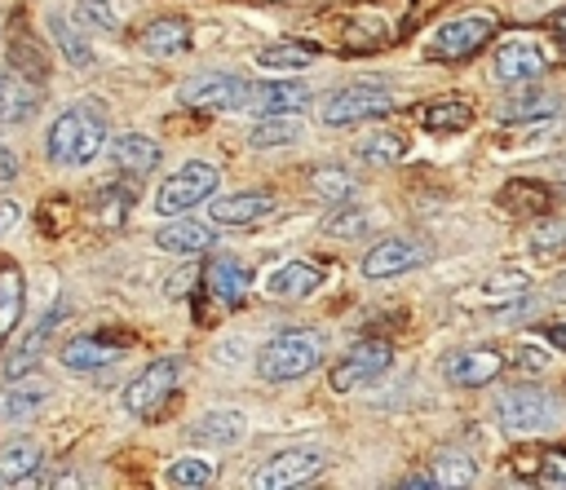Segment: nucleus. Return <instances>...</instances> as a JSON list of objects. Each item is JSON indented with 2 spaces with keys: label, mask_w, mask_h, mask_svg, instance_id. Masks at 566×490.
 <instances>
[{
  "label": "nucleus",
  "mask_w": 566,
  "mask_h": 490,
  "mask_svg": "<svg viewBox=\"0 0 566 490\" xmlns=\"http://www.w3.org/2000/svg\"><path fill=\"white\" fill-rule=\"evenodd\" d=\"M45 147H49V160L62 164V168H84L89 160H97L102 147H106V115H102V106H93V102L67 106L54 119Z\"/></svg>",
  "instance_id": "nucleus-1"
},
{
  "label": "nucleus",
  "mask_w": 566,
  "mask_h": 490,
  "mask_svg": "<svg viewBox=\"0 0 566 490\" xmlns=\"http://www.w3.org/2000/svg\"><path fill=\"white\" fill-rule=\"evenodd\" d=\"M323 358V345L310 336V331H284L275 340L262 345L257 353V376L266 385H288V381H301L310 376Z\"/></svg>",
  "instance_id": "nucleus-2"
},
{
  "label": "nucleus",
  "mask_w": 566,
  "mask_h": 490,
  "mask_svg": "<svg viewBox=\"0 0 566 490\" xmlns=\"http://www.w3.org/2000/svg\"><path fill=\"white\" fill-rule=\"evenodd\" d=\"M394 110V93L381 84V80H359V84H346L319 102V119L327 129H342V125H355V119H372V115H385Z\"/></svg>",
  "instance_id": "nucleus-3"
},
{
  "label": "nucleus",
  "mask_w": 566,
  "mask_h": 490,
  "mask_svg": "<svg viewBox=\"0 0 566 490\" xmlns=\"http://www.w3.org/2000/svg\"><path fill=\"white\" fill-rule=\"evenodd\" d=\"M217 182H221V177H217V168H212V164L190 160V164H182V168L160 186V195H155V212H160V217H182V212L199 208L204 199H212Z\"/></svg>",
  "instance_id": "nucleus-4"
},
{
  "label": "nucleus",
  "mask_w": 566,
  "mask_h": 490,
  "mask_svg": "<svg viewBox=\"0 0 566 490\" xmlns=\"http://www.w3.org/2000/svg\"><path fill=\"white\" fill-rule=\"evenodd\" d=\"M390 366H394V349L385 340H359L342 362L332 366V389L336 394L368 389V385H377L390 372Z\"/></svg>",
  "instance_id": "nucleus-5"
},
{
  "label": "nucleus",
  "mask_w": 566,
  "mask_h": 490,
  "mask_svg": "<svg viewBox=\"0 0 566 490\" xmlns=\"http://www.w3.org/2000/svg\"><path fill=\"white\" fill-rule=\"evenodd\" d=\"M253 89L231 75V71H208V75H190L182 89H177V102L190 106V110H240L249 106Z\"/></svg>",
  "instance_id": "nucleus-6"
},
{
  "label": "nucleus",
  "mask_w": 566,
  "mask_h": 490,
  "mask_svg": "<svg viewBox=\"0 0 566 490\" xmlns=\"http://www.w3.org/2000/svg\"><path fill=\"white\" fill-rule=\"evenodd\" d=\"M177 381H182V358H160V362L142 366V376H134L125 385V411L155 416L169 402V394L177 389Z\"/></svg>",
  "instance_id": "nucleus-7"
},
{
  "label": "nucleus",
  "mask_w": 566,
  "mask_h": 490,
  "mask_svg": "<svg viewBox=\"0 0 566 490\" xmlns=\"http://www.w3.org/2000/svg\"><path fill=\"white\" fill-rule=\"evenodd\" d=\"M496 420H500L509 433H544V429L553 424V398H548L544 389L518 385V389L500 394Z\"/></svg>",
  "instance_id": "nucleus-8"
},
{
  "label": "nucleus",
  "mask_w": 566,
  "mask_h": 490,
  "mask_svg": "<svg viewBox=\"0 0 566 490\" xmlns=\"http://www.w3.org/2000/svg\"><path fill=\"white\" fill-rule=\"evenodd\" d=\"M492 36H496V23H492V19H457V23H442V27L434 32V40H429V58H442V62L470 58V54H478Z\"/></svg>",
  "instance_id": "nucleus-9"
},
{
  "label": "nucleus",
  "mask_w": 566,
  "mask_h": 490,
  "mask_svg": "<svg viewBox=\"0 0 566 490\" xmlns=\"http://www.w3.org/2000/svg\"><path fill=\"white\" fill-rule=\"evenodd\" d=\"M425 261H429L425 243H416V238H385L359 261V270H363V279H394V275H407V270H416Z\"/></svg>",
  "instance_id": "nucleus-10"
},
{
  "label": "nucleus",
  "mask_w": 566,
  "mask_h": 490,
  "mask_svg": "<svg viewBox=\"0 0 566 490\" xmlns=\"http://www.w3.org/2000/svg\"><path fill=\"white\" fill-rule=\"evenodd\" d=\"M319 472H323V455H314V451H284V455H275V459H266L257 468L253 486L257 490H288V486L314 481Z\"/></svg>",
  "instance_id": "nucleus-11"
},
{
  "label": "nucleus",
  "mask_w": 566,
  "mask_h": 490,
  "mask_svg": "<svg viewBox=\"0 0 566 490\" xmlns=\"http://www.w3.org/2000/svg\"><path fill=\"white\" fill-rule=\"evenodd\" d=\"M500 372H505V353L500 349H465V353H457L447 362V381L461 385V389L492 385Z\"/></svg>",
  "instance_id": "nucleus-12"
},
{
  "label": "nucleus",
  "mask_w": 566,
  "mask_h": 490,
  "mask_svg": "<svg viewBox=\"0 0 566 490\" xmlns=\"http://www.w3.org/2000/svg\"><path fill=\"white\" fill-rule=\"evenodd\" d=\"M327 283V270L323 266H310V261H284L270 279H266V292L279 296V301H301L310 292H319Z\"/></svg>",
  "instance_id": "nucleus-13"
},
{
  "label": "nucleus",
  "mask_w": 566,
  "mask_h": 490,
  "mask_svg": "<svg viewBox=\"0 0 566 490\" xmlns=\"http://www.w3.org/2000/svg\"><path fill=\"white\" fill-rule=\"evenodd\" d=\"M275 212V195L266 190H244V195H221L212 199V221L217 225H253Z\"/></svg>",
  "instance_id": "nucleus-14"
},
{
  "label": "nucleus",
  "mask_w": 566,
  "mask_h": 490,
  "mask_svg": "<svg viewBox=\"0 0 566 490\" xmlns=\"http://www.w3.org/2000/svg\"><path fill=\"white\" fill-rule=\"evenodd\" d=\"M208 292L221 301V305H240L249 292H253V266L235 261V257H217L208 266Z\"/></svg>",
  "instance_id": "nucleus-15"
},
{
  "label": "nucleus",
  "mask_w": 566,
  "mask_h": 490,
  "mask_svg": "<svg viewBox=\"0 0 566 490\" xmlns=\"http://www.w3.org/2000/svg\"><path fill=\"white\" fill-rule=\"evenodd\" d=\"M41 106L36 84H27V75L19 71H0V125H23Z\"/></svg>",
  "instance_id": "nucleus-16"
},
{
  "label": "nucleus",
  "mask_w": 566,
  "mask_h": 490,
  "mask_svg": "<svg viewBox=\"0 0 566 490\" xmlns=\"http://www.w3.org/2000/svg\"><path fill=\"white\" fill-rule=\"evenodd\" d=\"M212 221H173V225H160L155 243L164 253H177V257H195V253H208L212 248Z\"/></svg>",
  "instance_id": "nucleus-17"
},
{
  "label": "nucleus",
  "mask_w": 566,
  "mask_h": 490,
  "mask_svg": "<svg viewBox=\"0 0 566 490\" xmlns=\"http://www.w3.org/2000/svg\"><path fill=\"white\" fill-rule=\"evenodd\" d=\"M125 353V345H106L97 336H76L62 345V366L67 372H102Z\"/></svg>",
  "instance_id": "nucleus-18"
},
{
  "label": "nucleus",
  "mask_w": 566,
  "mask_h": 490,
  "mask_svg": "<svg viewBox=\"0 0 566 490\" xmlns=\"http://www.w3.org/2000/svg\"><path fill=\"white\" fill-rule=\"evenodd\" d=\"M111 160H116V168L129 177H147L160 168V142H151L142 133H125L111 142Z\"/></svg>",
  "instance_id": "nucleus-19"
},
{
  "label": "nucleus",
  "mask_w": 566,
  "mask_h": 490,
  "mask_svg": "<svg viewBox=\"0 0 566 490\" xmlns=\"http://www.w3.org/2000/svg\"><path fill=\"white\" fill-rule=\"evenodd\" d=\"M540 71H544V54H540L535 45L509 40V45L496 49V75H500L505 84H527V80H535Z\"/></svg>",
  "instance_id": "nucleus-20"
},
{
  "label": "nucleus",
  "mask_w": 566,
  "mask_h": 490,
  "mask_svg": "<svg viewBox=\"0 0 566 490\" xmlns=\"http://www.w3.org/2000/svg\"><path fill=\"white\" fill-rule=\"evenodd\" d=\"M49 402V385L45 381H14L10 389H0V420H32L41 407Z\"/></svg>",
  "instance_id": "nucleus-21"
},
{
  "label": "nucleus",
  "mask_w": 566,
  "mask_h": 490,
  "mask_svg": "<svg viewBox=\"0 0 566 490\" xmlns=\"http://www.w3.org/2000/svg\"><path fill=\"white\" fill-rule=\"evenodd\" d=\"M62 314H67V305H54V310H45L41 314V323L23 336V345L14 349V358H10V381H19V376H27L32 366H36V358H41V349H45V340H49V331L62 323Z\"/></svg>",
  "instance_id": "nucleus-22"
},
{
  "label": "nucleus",
  "mask_w": 566,
  "mask_h": 490,
  "mask_svg": "<svg viewBox=\"0 0 566 490\" xmlns=\"http://www.w3.org/2000/svg\"><path fill=\"white\" fill-rule=\"evenodd\" d=\"M142 49H147L151 58L186 54V49H190V23H186V19H155V23L142 32Z\"/></svg>",
  "instance_id": "nucleus-23"
},
{
  "label": "nucleus",
  "mask_w": 566,
  "mask_h": 490,
  "mask_svg": "<svg viewBox=\"0 0 566 490\" xmlns=\"http://www.w3.org/2000/svg\"><path fill=\"white\" fill-rule=\"evenodd\" d=\"M41 472V446L36 442H10L0 451V486H27Z\"/></svg>",
  "instance_id": "nucleus-24"
},
{
  "label": "nucleus",
  "mask_w": 566,
  "mask_h": 490,
  "mask_svg": "<svg viewBox=\"0 0 566 490\" xmlns=\"http://www.w3.org/2000/svg\"><path fill=\"white\" fill-rule=\"evenodd\" d=\"M310 89L305 84H262V89H253V97H249V106H257L262 115H284V110H305L310 106Z\"/></svg>",
  "instance_id": "nucleus-25"
},
{
  "label": "nucleus",
  "mask_w": 566,
  "mask_h": 490,
  "mask_svg": "<svg viewBox=\"0 0 566 490\" xmlns=\"http://www.w3.org/2000/svg\"><path fill=\"white\" fill-rule=\"evenodd\" d=\"M500 208L513 212V217H540V212H548V190H544L540 182L513 177V182H505V190H500Z\"/></svg>",
  "instance_id": "nucleus-26"
},
{
  "label": "nucleus",
  "mask_w": 566,
  "mask_h": 490,
  "mask_svg": "<svg viewBox=\"0 0 566 490\" xmlns=\"http://www.w3.org/2000/svg\"><path fill=\"white\" fill-rule=\"evenodd\" d=\"M297 138H301V119H297L292 110H284V115H262L257 125L249 129V147H257V151H270V147L297 142Z\"/></svg>",
  "instance_id": "nucleus-27"
},
{
  "label": "nucleus",
  "mask_w": 566,
  "mask_h": 490,
  "mask_svg": "<svg viewBox=\"0 0 566 490\" xmlns=\"http://www.w3.org/2000/svg\"><path fill=\"white\" fill-rule=\"evenodd\" d=\"M190 438H195V442H208V446H231V442L244 438V416H235V411H212V416H204V420L190 424Z\"/></svg>",
  "instance_id": "nucleus-28"
},
{
  "label": "nucleus",
  "mask_w": 566,
  "mask_h": 490,
  "mask_svg": "<svg viewBox=\"0 0 566 490\" xmlns=\"http://www.w3.org/2000/svg\"><path fill=\"white\" fill-rule=\"evenodd\" d=\"M470 119H474V110H470V102H461V97L420 106V125H425L429 133H457V129L470 125Z\"/></svg>",
  "instance_id": "nucleus-29"
},
{
  "label": "nucleus",
  "mask_w": 566,
  "mask_h": 490,
  "mask_svg": "<svg viewBox=\"0 0 566 490\" xmlns=\"http://www.w3.org/2000/svg\"><path fill=\"white\" fill-rule=\"evenodd\" d=\"M49 36L58 40V49L71 67H93V45L80 36V27L67 14H49Z\"/></svg>",
  "instance_id": "nucleus-30"
},
{
  "label": "nucleus",
  "mask_w": 566,
  "mask_h": 490,
  "mask_svg": "<svg viewBox=\"0 0 566 490\" xmlns=\"http://www.w3.org/2000/svg\"><path fill=\"white\" fill-rule=\"evenodd\" d=\"M557 106H562V102L548 97V93H522V97L505 102L500 115H505V125H527V119H553Z\"/></svg>",
  "instance_id": "nucleus-31"
},
{
  "label": "nucleus",
  "mask_w": 566,
  "mask_h": 490,
  "mask_svg": "<svg viewBox=\"0 0 566 490\" xmlns=\"http://www.w3.org/2000/svg\"><path fill=\"white\" fill-rule=\"evenodd\" d=\"M314 49H301V45H266L257 49V67L262 71H310L314 67Z\"/></svg>",
  "instance_id": "nucleus-32"
},
{
  "label": "nucleus",
  "mask_w": 566,
  "mask_h": 490,
  "mask_svg": "<svg viewBox=\"0 0 566 490\" xmlns=\"http://www.w3.org/2000/svg\"><path fill=\"white\" fill-rule=\"evenodd\" d=\"M23 318V275L0 270V340H5Z\"/></svg>",
  "instance_id": "nucleus-33"
},
{
  "label": "nucleus",
  "mask_w": 566,
  "mask_h": 490,
  "mask_svg": "<svg viewBox=\"0 0 566 490\" xmlns=\"http://www.w3.org/2000/svg\"><path fill=\"white\" fill-rule=\"evenodd\" d=\"M474 477H478V468H474V459L461 455V451H442V455L434 459V481H438V486H470Z\"/></svg>",
  "instance_id": "nucleus-34"
},
{
  "label": "nucleus",
  "mask_w": 566,
  "mask_h": 490,
  "mask_svg": "<svg viewBox=\"0 0 566 490\" xmlns=\"http://www.w3.org/2000/svg\"><path fill=\"white\" fill-rule=\"evenodd\" d=\"M310 186H314V195H319V199H327V203H346V199L359 190V186H355V177H350L346 168H319Z\"/></svg>",
  "instance_id": "nucleus-35"
},
{
  "label": "nucleus",
  "mask_w": 566,
  "mask_h": 490,
  "mask_svg": "<svg viewBox=\"0 0 566 490\" xmlns=\"http://www.w3.org/2000/svg\"><path fill=\"white\" fill-rule=\"evenodd\" d=\"M359 155H363V164H398L403 155H407V142H403V133H372L363 147H359Z\"/></svg>",
  "instance_id": "nucleus-36"
},
{
  "label": "nucleus",
  "mask_w": 566,
  "mask_h": 490,
  "mask_svg": "<svg viewBox=\"0 0 566 490\" xmlns=\"http://www.w3.org/2000/svg\"><path fill=\"white\" fill-rule=\"evenodd\" d=\"M76 23L93 27V32H120V14L106 5V0H80L76 5Z\"/></svg>",
  "instance_id": "nucleus-37"
},
{
  "label": "nucleus",
  "mask_w": 566,
  "mask_h": 490,
  "mask_svg": "<svg viewBox=\"0 0 566 490\" xmlns=\"http://www.w3.org/2000/svg\"><path fill=\"white\" fill-rule=\"evenodd\" d=\"M164 477H169V486H208V481H212V464L186 455V459H173Z\"/></svg>",
  "instance_id": "nucleus-38"
},
{
  "label": "nucleus",
  "mask_w": 566,
  "mask_h": 490,
  "mask_svg": "<svg viewBox=\"0 0 566 490\" xmlns=\"http://www.w3.org/2000/svg\"><path fill=\"white\" fill-rule=\"evenodd\" d=\"M327 234H336V238H355V234H363L368 230V212H342V217H327V225H323Z\"/></svg>",
  "instance_id": "nucleus-39"
},
{
  "label": "nucleus",
  "mask_w": 566,
  "mask_h": 490,
  "mask_svg": "<svg viewBox=\"0 0 566 490\" xmlns=\"http://www.w3.org/2000/svg\"><path fill=\"white\" fill-rule=\"evenodd\" d=\"M540 481H544V486H566V455H562V451H544V459H540Z\"/></svg>",
  "instance_id": "nucleus-40"
},
{
  "label": "nucleus",
  "mask_w": 566,
  "mask_h": 490,
  "mask_svg": "<svg viewBox=\"0 0 566 490\" xmlns=\"http://www.w3.org/2000/svg\"><path fill=\"white\" fill-rule=\"evenodd\" d=\"M19 225V203H10V199H0V238H5L10 230Z\"/></svg>",
  "instance_id": "nucleus-41"
},
{
  "label": "nucleus",
  "mask_w": 566,
  "mask_h": 490,
  "mask_svg": "<svg viewBox=\"0 0 566 490\" xmlns=\"http://www.w3.org/2000/svg\"><path fill=\"white\" fill-rule=\"evenodd\" d=\"M19 177V155L10 147H0V182H14Z\"/></svg>",
  "instance_id": "nucleus-42"
},
{
  "label": "nucleus",
  "mask_w": 566,
  "mask_h": 490,
  "mask_svg": "<svg viewBox=\"0 0 566 490\" xmlns=\"http://www.w3.org/2000/svg\"><path fill=\"white\" fill-rule=\"evenodd\" d=\"M544 340H548L553 349H562V353H566V318H557V323H548V327H544Z\"/></svg>",
  "instance_id": "nucleus-43"
},
{
  "label": "nucleus",
  "mask_w": 566,
  "mask_h": 490,
  "mask_svg": "<svg viewBox=\"0 0 566 490\" xmlns=\"http://www.w3.org/2000/svg\"><path fill=\"white\" fill-rule=\"evenodd\" d=\"M518 362L527 366V372H540V366H544V353H540V349H518Z\"/></svg>",
  "instance_id": "nucleus-44"
},
{
  "label": "nucleus",
  "mask_w": 566,
  "mask_h": 490,
  "mask_svg": "<svg viewBox=\"0 0 566 490\" xmlns=\"http://www.w3.org/2000/svg\"><path fill=\"white\" fill-rule=\"evenodd\" d=\"M548 301H562V305H566V270L548 279Z\"/></svg>",
  "instance_id": "nucleus-45"
},
{
  "label": "nucleus",
  "mask_w": 566,
  "mask_h": 490,
  "mask_svg": "<svg viewBox=\"0 0 566 490\" xmlns=\"http://www.w3.org/2000/svg\"><path fill=\"white\" fill-rule=\"evenodd\" d=\"M553 27H557V36H562V40H566V10H562V14H557V19H553Z\"/></svg>",
  "instance_id": "nucleus-46"
},
{
  "label": "nucleus",
  "mask_w": 566,
  "mask_h": 490,
  "mask_svg": "<svg viewBox=\"0 0 566 490\" xmlns=\"http://www.w3.org/2000/svg\"><path fill=\"white\" fill-rule=\"evenodd\" d=\"M562 253H566V238H562Z\"/></svg>",
  "instance_id": "nucleus-47"
}]
</instances>
